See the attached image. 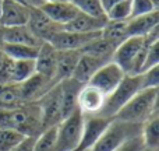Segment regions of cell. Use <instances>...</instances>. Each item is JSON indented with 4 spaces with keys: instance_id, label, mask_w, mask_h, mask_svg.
I'll return each instance as SVG.
<instances>
[{
    "instance_id": "cell-29",
    "label": "cell",
    "mask_w": 159,
    "mask_h": 151,
    "mask_svg": "<svg viewBox=\"0 0 159 151\" xmlns=\"http://www.w3.org/2000/svg\"><path fill=\"white\" fill-rule=\"evenodd\" d=\"M131 17V0H121L106 11L109 21H127Z\"/></svg>"
},
{
    "instance_id": "cell-16",
    "label": "cell",
    "mask_w": 159,
    "mask_h": 151,
    "mask_svg": "<svg viewBox=\"0 0 159 151\" xmlns=\"http://www.w3.org/2000/svg\"><path fill=\"white\" fill-rule=\"evenodd\" d=\"M60 85V94H61V113L63 118L69 116L74 111H77V98L80 90L82 88V83L75 80L74 77H67L59 81Z\"/></svg>"
},
{
    "instance_id": "cell-25",
    "label": "cell",
    "mask_w": 159,
    "mask_h": 151,
    "mask_svg": "<svg viewBox=\"0 0 159 151\" xmlns=\"http://www.w3.org/2000/svg\"><path fill=\"white\" fill-rule=\"evenodd\" d=\"M3 50H4L6 56L13 60H30V59H35L38 55L39 48L35 46H28V45L21 44H4L3 45Z\"/></svg>"
},
{
    "instance_id": "cell-19",
    "label": "cell",
    "mask_w": 159,
    "mask_h": 151,
    "mask_svg": "<svg viewBox=\"0 0 159 151\" xmlns=\"http://www.w3.org/2000/svg\"><path fill=\"white\" fill-rule=\"evenodd\" d=\"M107 62H110V60H106V59H102V58H96V56L81 52V56H80L77 66H75L74 73H73L71 77H74L75 80H78L82 84H87L91 77L95 74L96 70L101 69Z\"/></svg>"
},
{
    "instance_id": "cell-7",
    "label": "cell",
    "mask_w": 159,
    "mask_h": 151,
    "mask_svg": "<svg viewBox=\"0 0 159 151\" xmlns=\"http://www.w3.org/2000/svg\"><path fill=\"white\" fill-rule=\"evenodd\" d=\"M126 76L124 72L115 63V62H107L106 64L98 69L95 72V74L89 78V81L87 84L92 85V87L98 88L102 94L109 95L123 80V77Z\"/></svg>"
},
{
    "instance_id": "cell-45",
    "label": "cell",
    "mask_w": 159,
    "mask_h": 151,
    "mask_svg": "<svg viewBox=\"0 0 159 151\" xmlns=\"http://www.w3.org/2000/svg\"><path fill=\"white\" fill-rule=\"evenodd\" d=\"M2 2H3V0H0V6H2Z\"/></svg>"
},
{
    "instance_id": "cell-40",
    "label": "cell",
    "mask_w": 159,
    "mask_h": 151,
    "mask_svg": "<svg viewBox=\"0 0 159 151\" xmlns=\"http://www.w3.org/2000/svg\"><path fill=\"white\" fill-rule=\"evenodd\" d=\"M6 44V27L0 24V48Z\"/></svg>"
},
{
    "instance_id": "cell-20",
    "label": "cell",
    "mask_w": 159,
    "mask_h": 151,
    "mask_svg": "<svg viewBox=\"0 0 159 151\" xmlns=\"http://www.w3.org/2000/svg\"><path fill=\"white\" fill-rule=\"evenodd\" d=\"M6 44H21L39 48L43 42L25 24L17 25V27H6Z\"/></svg>"
},
{
    "instance_id": "cell-14",
    "label": "cell",
    "mask_w": 159,
    "mask_h": 151,
    "mask_svg": "<svg viewBox=\"0 0 159 151\" xmlns=\"http://www.w3.org/2000/svg\"><path fill=\"white\" fill-rule=\"evenodd\" d=\"M31 8L17 3L16 0H3L0 6V24L4 27L25 25L30 18Z\"/></svg>"
},
{
    "instance_id": "cell-42",
    "label": "cell",
    "mask_w": 159,
    "mask_h": 151,
    "mask_svg": "<svg viewBox=\"0 0 159 151\" xmlns=\"http://www.w3.org/2000/svg\"><path fill=\"white\" fill-rule=\"evenodd\" d=\"M141 151H158V149H148V147H144Z\"/></svg>"
},
{
    "instance_id": "cell-43",
    "label": "cell",
    "mask_w": 159,
    "mask_h": 151,
    "mask_svg": "<svg viewBox=\"0 0 159 151\" xmlns=\"http://www.w3.org/2000/svg\"><path fill=\"white\" fill-rule=\"evenodd\" d=\"M71 151H84L81 149V147H77V149H74V150H71Z\"/></svg>"
},
{
    "instance_id": "cell-32",
    "label": "cell",
    "mask_w": 159,
    "mask_h": 151,
    "mask_svg": "<svg viewBox=\"0 0 159 151\" xmlns=\"http://www.w3.org/2000/svg\"><path fill=\"white\" fill-rule=\"evenodd\" d=\"M159 10V0H131V17L148 14Z\"/></svg>"
},
{
    "instance_id": "cell-4",
    "label": "cell",
    "mask_w": 159,
    "mask_h": 151,
    "mask_svg": "<svg viewBox=\"0 0 159 151\" xmlns=\"http://www.w3.org/2000/svg\"><path fill=\"white\" fill-rule=\"evenodd\" d=\"M141 77L126 74L120 84L105 98V104L102 106L101 112L98 113L99 116L106 119H113L117 112L141 90Z\"/></svg>"
},
{
    "instance_id": "cell-23",
    "label": "cell",
    "mask_w": 159,
    "mask_h": 151,
    "mask_svg": "<svg viewBox=\"0 0 159 151\" xmlns=\"http://www.w3.org/2000/svg\"><path fill=\"white\" fill-rule=\"evenodd\" d=\"M20 84L17 83H7L0 84V111H8L22 105Z\"/></svg>"
},
{
    "instance_id": "cell-44",
    "label": "cell",
    "mask_w": 159,
    "mask_h": 151,
    "mask_svg": "<svg viewBox=\"0 0 159 151\" xmlns=\"http://www.w3.org/2000/svg\"><path fill=\"white\" fill-rule=\"evenodd\" d=\"M46 2H59V0H46Z\"/></svg>"
},
{
    "instance_id": "cell-35",
    "label": "cell",
    "mask_w": 159,
    "mask_h": 151,
    "mask_svg": "<svg viewBox=\"0 0 159 151\" xmlns=\"http://www.w3.org/2000/svg\"><path fill=\"white\" fill-rule=\"evenodd\" d=\"M13 66H14L13 59L6 58L3 64L0 66V84L13 83Z\"/></svg>"
},
{
    "instance_id": "cell-27",
    "label": "cell",
    "mask_w": 159,
    "mask_h": 151,
    "mask_svg": "<svg viewBox=\"0 0 159 151\" xmlns=\"http://www.w3.org/2000/svg\"><path fill=\"white\" fill-rule=\"evenodd\" d=\"M34 151H56V126L42 130L36 136Z\"/></svg>"
},
{
    "instance_id": "cell-10",
    "label": "cell",
    "mask_w": 159,
    "mask_h": 151,
    "mask_svg": "<svg viewBox=\"0 0 159 151\" xmlns=\"http://www.w3.org/2000/svg\"><path fill=\"white\" fill-rule=\"evenodd\" d=\"M27 25L42 42H49L52 36L63 28L61 25L53 22L41 8H31Z\"/></svg>"
},
{
    "instance_id": "cell-41",
    "label": "cell",
    "mask_w": 159,
    "mask_h": 151,
    "mask_svg": "<svg viewBox=\"0 0 159 151\" xmlns=\"http://www.w3.org/2000/svg\"><path fill=\"white\" fill-rule=\"evenodd\" d=\"M6 58H7V56H6V53H4V50H3V48H0V66L3 64V62H4Z\"/></svg>"
},
{
    "instance_id": "cell-2",
    "label": "cell",
    "mask_w": 159,
    "mask_h": 151,
    "mask_svg": "<svg viewBox=\"0 0 159 151\" xmlns=\"http://www.w3.org/2000/svg\"><path fill=\"white\" fill-rule=\"evenodd\" d=\"M159 111V88H141L113 119L143 125L152 113Z\"/></svg>"
},
{
    "instance_id": "cell-15",
    "label": "cell",
    "mask_w": 159,
    "mask_h": 151,
    "mask_svg": "<svg viewBox=\"0 0 159 151\" xmlns=\"http://www.w3.org/2000/svg\"><path fill=\"white\" fill-rule=\"evenodd\" d=\"M41 10L59 25H66L80 13L78 8L70 0H59V2H46Z\"/></svg>"
},
{
    "instance_id": "cell-1",
    "label": "cell",
    "mask_w": 159,
    "mask_h": 151,
    "mask_svg": "<svg viewBox=\"0 0 159 151\" xmlns=\"http://www.w3.org/2000/svg\"><path fill=\"white\" fill-rule=\"evenodd\" d=\"M0 127L13 129L22 136L36 137L43 130L36 102L22 104L14 109L0 111Z\"/></svg>"
},
{
    "instance_id": "cell-13",
    "label": "cell",
    "mask_w": 159,
    "mask_h": 151,
    "mask_svg": "<svg viewBox=\"0 0 159 151\" xmlns=\"http://www.w3.org/2000/svg\"><path fill=\"white\" fill-rule=\"evenodd\" d=\"M106 95L102 94L98 88L89 84H84L80 90L77 98V108L82 115H98L105 104Z\"/></svg>"
},
{
    "instance_id": "cell-31",
    "label": "cell",
    "mask_w": 159,
    "mask_h": 151,
    "mask_svg": "<svg viewBox=\"0 0 159 151\" xmlns=\"http://www.w3.org/2000/svg\"><path fill=\"white\" fill-rule=\"evenodd\" d=\"M24 137L25 136L13 129L0 127V151H11Z\"/></svg>"
},
{
    "instance_id": "cell-9",
    "label": "cell",
    "mask_w": 159,
    "mask_h": 151,
    "mask_svg": "<svg viewBox=\"0 0 159 151\" xmlns=\"http://www.w3.org/2000/svg\"><path fill=\"white\" fill-rule=\"evenodd\" d=\"M56 83H59V81L48 78V77L38 74V73L28 77L25 81L20 83V91H21L22 102H24V104L36 102L41 97H43Z\"/></svg>"
},
{
    "instance_id": "cell-30",
    "label": "cell",
    "mask_w": 159,
    "mask_h": 151,
    "mask_svg": "<svg viewBox=\"0 0 159 151\" xmlns=\"http://www.w3.org/2000/svg\"><path fill=\"white\" fill-rule=\"evenodd\" d=\"M70 2L78 8L80 13L93 17H106L101 0H70Z\"/></svg>"
},
{
    "instance_id": "cell-24",
    "label": "cell",
    "mask_w": 159,
    "mask_h": 151,
    "mask_svg": "<svg viewBox=\"0 0 159 151\" xmlns=\"http://www.w3.org/2000/svg\"><path fill=\"white\" fill-rule=\"evenodd\" d=\"M141 139L144 141V146L148 149L159 147V111L152 113L141 125Z\"/></svg>"
},
{
    "instance_id": "cell-17",
    "label": "cell",
    "mask_w": 159,
    "mask_h": 151,
    "mask_svg": "<svg viewBox=\"0 0 159 151\" xmlns=\"http://www.w3.org/2000/svg\"><path fill=\"white\" fill-rule=\"evenodd\" d=\"M157 27H159V10L133 17L126 21L127 36H145Z\"/></svg>"
},
{
    "instance_id": "cell-6",
    "label": "cell",
    "mask_w": 159,
    "mask_h": 151,
    "mask_svg": "<svg viewBox=\"0 0 159 151\" xmlns=\"http://www.w3.org/2000/svg\"><path fill=\"white\" fill-rule=\"evenodd\" d=\"M36 105L39 108L41 113V122L42 129H49V127L57 126L60 120L63 119L61 113V94H60V85L56 83L43 97L36 101Z\"/></svg>"
},
{
    "instance_id": "cell-33",
    "label": "cell",
    "mask_w": 159,
    "mask_h": 151,
    "mask_svg": "<svg viewBox=\"0 0 159 151\" xmlns=\"http://www.w3.org/2000/svg\"><path fill=\"white\" fill-rule=\"evenodd\" d=\"M143 88H159V66L140 73Z\"/></svg>"
},
{
    "instance_id": "cell-5",
    "label": "cell",
    "mask_w": 159,
    "mask_h": 151,
    "mask_svg": "<svg viewBox=\"0 0 159 151\" xmlns=\"http://www.w3.org/2000/svg\"><path fill=\"white\" fill-rule=\"evenodd\" d=\"M84 115L77 109L56 126V151H71L81 143Z\"/></svg>"
},
{
    "instance_id": "cell-28",
    "label": "cell",
    "mask_w": 159,
    "mask_h": 151,
    "mask_svg": "<svg viewBox=\"0 0 159 151\" xmlns=\"http://www.w3.org/2000/svg\"><path fill=\"white\" fill-rule=\"evenodd\" d=\"M35 74V59H30V60H14L13 66V83L25 81L28 77Z\"/></svg>"
},
{
    "instance_id": "cell-18",
    "label": "cell",
    "mask_w": 159,
    "mask_h": 151,
    "mask_svg": "<svg viewBox=\"0 0 159 151\" xmlns=\"http://www.w3.org/2000/svg\"><path fill=\"white\" fill-rule=\"evenodd\" d=\"M107 18L106 17H93L84 13H78L74 18L66 25H63V30L73 31V32H101L105 27Z\"/></svg>"
},
{
    "instance_id": "cell-3",
    "label": "cell",
    "mask_w": 159,
    "mask_h": 151,
    "mask_svg": "<svg viewBox=\"0 0 159 151\" xmlns=\"http://www.w3.org/2000/svg\"><path fill=\"white\" fill-rule=\"evenodd\" d=\"M138 134H141V125L112 119L101 137L88 151H115L129 139Z\"/></svg>"
},
{
    "instance_id": "cell-36",
    "label": "cell",
    "mask_w": 159,
    "mask_h": 151,
    "mask_svg": "<svg viewBox=\"0 0 159 151\" xmlns=\"http://www.w3.org/2000/svg\"><path fill=\"white\" fill-rule=\"evenodd\" d=\"M144 141L141 139V134L134 136V137L129 139L126 143H123L120 147H117L115 151H141L144 149Z\"/></svg>"
},
{
    "instance_id": "cell-11",
    "label": "cell",
    "mask_w": 159,
    "mask_h": 151,
    "mask_svg": "<svg viewBox=\"0 0 159 151\" xmlns=\"http://www.w3.org/2000/svg\"><path fill=\"white\" fill-rule=\"evenodd\" d=\"M112 119L102 118L99 115H84V127H82V137L78 147L84 151H88L96 143L103 130L107 127Z\"/></svg>"
},
{
    "instance_id": "cell-34",
    "label": "cell",
    "mask_w": 159,
    "mask_h": 151,
    "mask_svg": "<svg viewBox=\"0 0 159 151\" xmlns=\"http://www.w3.org/2000/svg\"><path fill=\"white\" fill-rule=\"evenodd\" d=\"M155 66H159V41L149 45L148 50H147L145 60H144L141 73L148 70V69H152V67H155Z\"/></svg>"
},
{
    "instance_id": "cell-21",
    "label": "cell",
    "mask_w": 159,
    "mask_h": 151,
    "mask_svg": "<svg viewBox=\"0 0 159 151\" xmlns=\"http://www.w3.org/2000/svg\"><path fill=\"white\" fill-rule=\"evenodd\" d=\"M80 56H81V50H59L57 66H56V80L57 81L73 76Z\"/></svg>"
},
{
    "instance_id": "cell-38",
    "label": "cell",
    "mask_w": 159,
    "mask_h": 151,
    "mask_svg": "<svg viewBox=\"0 0 159 151\" xmlns=\"http://www.w3.org/2000/svg\"><path fill=\"white\" fill-rule=\"evenodd\" d=\"M16 2L28 8H41L46 3V0H16Z\"/></svg>"
},
{
    "instance_id": "cell-12",
    "label": "cell",
    "mask_w": 159,
    "mask_h": 151,
    "mask_svg": "<svg viewBox=\"0 0 159 151\" xmlns=\"http://www.w3.org/2000/svg\"><path fill=\"white\" fill-rule=\"evenodd\" d=\"M59 50L49 42H43L38 49V55L35 58V73L42 74L48 78L56 80V66H57Z\"/></svg>"
},
{
    "instance_id": "cell-22",
    "label": "cell",
    "mask_w": 159,
    "mask_h": 151,
    "mask_svg": "<svg viewBox=\"0 0 159 151\" xmlns=\"http://www.w3.org/2000/svg\"><path fill=\"white\" fill-rule=\"evenodd\" d=\"M117 45L119 44H116V42H113V41H109V39H106V38L99 35L98 38H95L88 45H85V46L81 49V52L96 56V58L106 59V60H112L113 53H115Z\"/></svg>"
},
{
    "instance_id": "cell-39",
    "label": "cell",
    "mask_w": 159,
    "mask_h": 151,
    "mask_svg": "<svg viewBox=\"0 0 159 151\" xmlns=\"http://www.w3.org/2000/svg\"><path fill=\"white\" fill-rule=\"evenodd\" d=\"M119 2H121V0H101V3H102V7H103L105 14H106V11L109 10L110 7H113V6H115L116 3H119Z\"/></svg>"
},
{
    "instance_id": "cell-8",
    "label": "cell",
    "mask_w": 159,
    "mask_h": 151,
    "mask_svg": "<svg viewBox=\"0 0 159 151\" xmlns=\"http://www.w3.org/2000/svg\"><path fill=\"white\" fill-rule=\"evenodd\" d=\"M101 35V32H73L66 31L61 28L60 31L52 36L49 41L50 45L56 48L57 50H81L85 45H88L91 41Z\"/></svg>"
},
{
    "instance_id": "cell-37",
    "label": "cell",
    "mask_w": 159,
    "mask_h": 151,
    "mask_svg": "<svg viewBox=\"0 0 159 151\" xmlns=\"http://www.w3.org/2000/svg\"><path fill=\"white\" fill-rule=\"evenodd\" d=\"M35 139L32 136H25L16 147L11 151H34V144H35Z\"/></svg>"
},
{
    "instance_id": "cell-26",
    "label": "cell",
    "mask_w": 159,
    "mask_h": 151,
    "mask_svg": "<svg viewBox=\"0 0 159 151\" xmlns=\"http://www.w3.org/2000/svg\"><path fill=\"white\" fill-rule=\"evenodd\" d=\"M101 36L116 42V44H120L121 41L127 38L126 21H109L107 20L105 27L101 31Z\"/></svg>"
}]
</instances>
